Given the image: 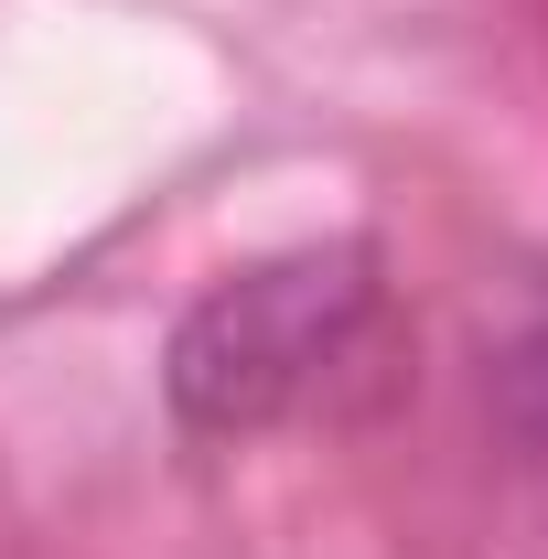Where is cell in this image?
Listing matches in <instances>:
<instances>
[{
	"mask_svg": "<svg viewBox=\"0 0 548 559\" xmlns=\"http://www.w3.org/2000/svg\"><path fill=\"white\" fill-rule=\"evenodd\" d=\"M366 312H377V248L366 237H323V248H279L259 270H226L162 345L172 419L205 441H248V430L290 419L344 366Z\"/></svg>",
	"mask_w": 548,
	"mask_h": 559,
	"instance_id": "1",
	"label": "cell"
},
{
	"mask_svg": "<svg viewBox=\"0 0 548 559\" xmlns=\"http://www.w3.org/2000/svg\"><path fill=\"white\" fill-rule=\"evenodd\" d=\"M505 409H516V430H527V441H548V334L505 355Z\"/></svg>",
	"mask_w": 548,
	"mask_h": 559,
	"instance_id": "2",
	"label": "cell"
}]
</instances>
